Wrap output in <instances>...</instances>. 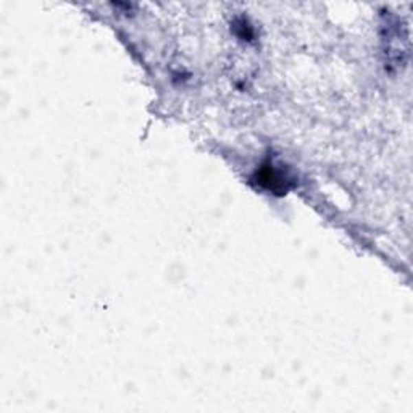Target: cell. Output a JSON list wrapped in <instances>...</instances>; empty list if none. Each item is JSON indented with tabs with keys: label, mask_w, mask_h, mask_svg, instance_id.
Masks as SVG:
<instances>
[{
	"label": "cell",
	"mask_w": 413,
	"mask_h": 413,
	"mask_svg": "<svg viewBox=\"0 0 413 413\" xmlns=\"http://www.w3.org/2000/svg\"><path fill=\"white\" fill-rule=\"evenodd\" d=\"M257 179L260 186L270 189L273 192L287 191V178L281 171H276L275 166H262L260 173L257 171Z\"/></svg>",
	"instance_id": "1"
}]
</instances>
